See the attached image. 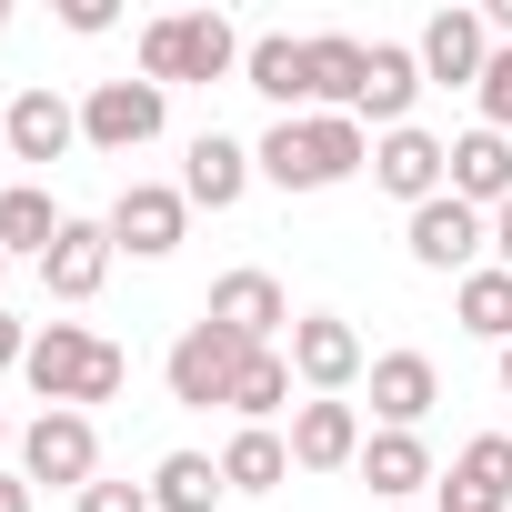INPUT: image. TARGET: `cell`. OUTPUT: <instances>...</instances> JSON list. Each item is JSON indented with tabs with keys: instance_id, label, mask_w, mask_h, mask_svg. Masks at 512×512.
Here are the masks:
<instances>
[{
	"instance_id": "44dd1931",
	"label": "cell",
	"mask_w": 512,
	"mask_h": 512,
	"mask_svg": "<svg viewBox=\"0 0 512 512\" xmlns=\"http://www.w3.org/2000/svg\"><path fill=\"white\" fill-rule=\"evenodd\" d=\"M352 472H362V482H372V502H382V512H392V502H412V492H432V482H442V462H432V442H422V432H372V442H362V462H352Z\"/></svg>"
},
{
	"instance_id": "5b68a950",
	"label": "cell",
	"mask_w": 512,
	"mask_h": 512,
	"mask_svg": "<svg viewBox=\"0 0 512 512\" xmlns=\"http://www.w3.org/2000/svg\"><path fill=\"white\" fill-rule=\"evenodd\" d=\"M161 131H171V91H161V81H91V91H81V151L131 161V151H151Z\"/></svg>"
},
{
	"instance_id": "6da1fadb",
	"label": "cell",
	"mask_w": 512,
	"mask_h": 512,
	"mask_svg": "<svg viewBox=\"0 0 512 512\" xmlns=\"http://www.w3.org/2000/svg\"><path fill=\"white\" fill-rule=\"evenodd\" d=\"M251 161H262L272 191H332V181L372 171V131L352 111H302V121H272L251 141Z\"/></svg>"
},
{
	"instance_id": "ffe728a7",
	"label": "cell",
	"mask_w": 512,
	"mask_h": 512,
	"mask_svg": "<svg viewBox=\"0 0 512 512\" xmlns=\"http://www.w3.org/2000/svg\"><path fill=\"white\" fill-rule=\"evenodd\" d=\"M241 91H262L282 121H302V101H312V41H292V31H251V51H241Z\"/></svg>"
},
{
	"instance_id": "7a4b0ae2",
	"label": "cell",
	"mask_w": 512,
	"mask_h": 512,
	"mask_svg": "<svg viewBox=\"0 0 512 512\" xmlns=\"http://www.w3.org/2000/svg\"><path fill=\"white\" fill-rule=\"evenodd\" d=\"M21 382L41 392V412H91V402H111V392L131 382V352H121V342H101L91 322H41V332H31Z\"/></svg>"
},
{
	"instance_id": "f1b7e54d",
	"label": "cell",
	"mask_w": 512,
	"mask_h": 512,
	"mask_svg": "<svg viewBox=\"0 0 512 512\" xmlns=\"http://www.w3.org/2000/svg\"><path fill=\"white\" fill-rule=\"evenodd\" d=\"M472 101H482V131H502V141H512V41H492V61H482V91H472Z\"/></svg>"
},
{
	"instance_id": "ab89813d",
	"label": "cell",
	"mask_w": 512,
	"mask_h": 512,
	"mask_svg": "<svg viewBox=\"0 0 512 512\" xmlns=\"http://www.w3.org/2000/svg\"><path fill=\"white\" fill-rule=\"evenodd\" d=\"M0 282H11V251H0Z\"/></svg>"
},
{
	"instance_id": "e0dca14e",
	"label": "cell",
	"mask_w": 512,
	"mask_h": 512,
	"mask_svg": "<svg viewBox=\"0 0 512 512\" xmlns=\"http://www.w3.org/2000/svg\"><path fill=\"white\" fill-rule=\"evenodd\" d=\"M362 402H292V472H352L362 462Z\"/></svg>"
},
{
	"instance_id": "d6a6232c",
	"label": "cell",
	"mask_w": 512,
	"mask_h": 512,
	"mask_svg": "<svg viewBox=\"0 0 512 512\" xmlns=\"http://www.w3.org/2000/svg\"><path fill=\"white\" fill-rule=\"evenodd\" d=\"M0 512H41V492H31L21 472H0Z\"/></svg>"
},
{
	"instance_id": "277c9868",
	"label": "cell",
	"mask_w": 512,
	"mask_h": 512,
	"mask_svg": "<svg viewBox=\"0 0 512 512\" xmlns=\"http://www.w3.org/2000/svg\"><path fill=\"white\" fill-rule=\"evenodd\" d=\"M11 472H21L31 492H71V502H81V492L101 482V422H91V412H31Z\"/></svg>"
},
{
	"instance_id": "f35d334b",
	"label": "cell",
	"mask_w": 512,
	"mask_h": 512,
	"mask_svg": "<svg viewBox=\"0 0 512 512\" xmlns=\"http://www.w3.org/2000/svg\"><path fill=\"white\" fill-rule=\"evenodd\" d=\"M392 512H432V502H392Z\"/></svg>"
},
{
	"instance_id": "1f68e13d",
	"label": "cell",
	"mask_w": 512,
	"mask_h": 512,
	"mask_svg": "<svg viewBox=\"0 0 512 512\" xmlns=\"http://www.w3.org/2000/svg\"><path fill=\"white\" fill-rule=\"evenodd\" d=\"M31 332H41V322H21V312H0V372H21V362H31Z\"/></svg>"
},
{
	"instance_id": "3957f363",
	"label": "cell",
	"mask_w": 512,
	"mask_h": 512,
	"mask_svg": "<svg viewBox=\"0 0 512 512\" xmlns=\"http://www.w3.org/2000/svg\"><path fill=\"white\" fill-rule=\"evenodd\" d=\"M241 51H251V31H231L221 11H161V21H141V81H241Z\"/></svg>"
},
{
	"instance_id": "52a82bcc",
	"label": "cell",
	"mask_w": 512,
	"mask_h": 512,
	"mask_svg": "<svg viewBox=\"0 0 512 512\" xmlns=\"http://www.w3.org/2000/svg\"><path fill=\"white\" fill-rule=\"evenodd\" d=\"M402 251H412V262L422 272H482V251H492V211H472V201H422V211H402Z\"/></svg>"
},
{
	"instance_id": "4316f807",
	"label": "cell",
	"mask_w": 512,
	"mask_h": 512,
	"mask_svg": "<svg viewBox=\"0 0 512 512\" xmlns=\"http://www.w3.org/2000/svg\"><path fill=\"white\" fill-rule=\"evenodd\" d=\"M452 312H462V332H472V342H492V352H502V342H512V272H502V262L462 272V282H452Z\"/></svg>"
},
{
	"instance_id": "8d00e7d4",
	"label": "cell",
	"mask_w": 512,
	"mask_h": 512,
	"mask_svg": "<svg viewBox=\"0 0 512 512\" xmlns=\"http://www.w3.org/2000/svg\"><path fill=\"white\" fill-rule=\"evenodd\" d=\"M0 191H11V131H0Z\"/></svg>"
},
{
	"instance_id": "74e56055",
	"label": "cell",
	"mask_w": 512,
	"mask_h": 512,
	"mask_svg": "<svg viewBox=\"0 0 512 512\" xmlns=\"http://www.w3.org/2000/svg\"><path fill=\"white\" fill-rule=\"evenodd\" d=\"M502 392H512V342H502Z\"/></svg>"
},
{
	"instance_id": "2e32d148",
	"label": "cell",
	"mask_w": 512,
	"mask_h": 512,
	"mask_svg": "<svg viewBox=\"0 0 512 512\" xmlns=\"http://www.w3.org/2000/svg\"><path fill=\"white\" fill-rule=\"evenodd\" d=\"M251 181H262L251 141H231V131H191V151H181V201H191V211H231Z\"/></svg>"
},
{
	"instance_id": "5bb4252c",
	"label": "cell",
	"mask_w": 512,
	"mask_h": 512,
	"mask_svg": "<svg viewBox=\"0 0 512 512\" xmlns=\"http://www.w3.org/2000/svg\"><path fill=\"white\" fill-rule=\"evenodd\" d=\"M412 51H422V81H432V91H482L492 31H482V11H432V21L412 31Z\"/></svg>"
},
{
	"instance_id": "603a6c76",
	"label": "cell",
	"mask_w": 512,
	"mask_h": 512,
	"mask_svg": "<svg viewBox=\"0 0 512 512\" xmlns=\"http://www.w3.org/2000/svg\"><path fill=\"white\" fill-rule=\"evenodd\" d=\"M61 221H71V211H61L41 181H11V191H0V251H11V262H51Z\"/></svg>"
},
{
	"instance_id": "4dcf8cb0",
	"label": "cell",
	"mask_w": 512,
	"mask_h": 512,
	"mask_svg": "<svg viewBox=\"0 0 512 512\" xmlns=\"http://www.w3.org/2000/svg\"><path fill=\"white\" fill-rule=\"evenodd\" d=\"M121 11H111V0H61V31H81V41H101Z\"/></svg>"
},
{
	"instance_id": "8fae6325",
	"label": "cell",
	"mask_w": 512,
	"mask_h": 512,
	"mask_svg": "<svg viewBox=\"0 0 512 512\" xmlns=\"http://www.w3.org/2000/svg\"><path fill=\"white\" fill-rule=\"evenodd\" d=\"M372 181H382L402 211H422V201H442V191H452V141H442V131H422V121H402V131H382V141H372Z\"/></svg>"
},
{
	"instance_id": "d4e9b609",
	"label": "cell",
	"mask_w": 512,
	"mask_h": 512,
	"mask_svg": "<svg viewBox=\"0 0 512 512\" xmlns=\"http://www.w3.org/2000/svg\"><path fill=\"white\" fill-rule=\"evenodd\" d=\"M362 71H372V41L312 31V111H362Z\"/></svg>"
},
{
	"instance_id": "cb8c5ba5",
	"label": "cell",
	"mask_w": 512,
	"mask_h": 512,
	"mask_svg": "<svg viewBox=\"0 0 512 512\" xmlns=\"http://www.w3.org/2000/svg\"><path fill=\"white\" fill-rule=\"evenodd\" d=\"M221 482H231V492H282V482H292V432L241 422V432L221 442Z\"/></svg>"
},
{
	"instance_id": "60d3db41",
	"label": "cell",
	"mask_w": 512,
	"mask_h": 512,
	"mask_svg": "<svg viewBox=\"0 0 512 512\" xmlns=\"http://www.w3.org/2000/svg\"><path fill=\"white\" fill-rule=\"evenodd\" d=\"M0 41H11V11H0Z\"/></svg>"
},
{
	"instance_id": "e575fe53",
	"label": "cell",
	"mask_w": 512,
	"mask_h": 512,
	"mask_svg": "<svg viewBox=\"0 0 512 512\" xmlns=\"http://www.w3.org/2000/svg\"><path fill=\"white\" fill-rule=\"evenodd\" d=\"M482 31H492V41H512V0H482Z\"/></svg>"
},
{
	"instance_id": "ba28073f",
	"label": "cell",
	"mask_w": 512,
	"mask_h": 512,
	"mask_svg": "<svg viewBox=\"0 0 512 512\" xmlns=\"http://www.w3.org/2000/svg\"><path fill=\"white\" fill-rule=\"evenodd\" d=\"M201 322H221V332H231V342H251V352H272V342H292V322H302V312H292V292H282L272 272H251V262H241V272H221V282H211Z\"/></svg>"
},
{
	"instance_id": "8992f818",
	"label": "cell",
	"mask_w": 512,
	"mask_h": 512,
	"mask_svg": "<svg viewBox=\"0 0 512 512\" xmlns=\"http://www.w3.org/2000/svg\"><path fill=\"white\" fill-rule=\"evenodd\" d=\"M241 362H251V342H231L221 322H181V342L161 352V382H171V402L181 412H231V382H241Z\"/></svg>"
},
{
	"instance_id": "83f0119b",
	"label": "cell",
	"mask_w": 512,
	"mask_h": 512,
	"mask_svg": "<svg viewBox=\"0 0 512 512\" xmlns=\"http://www.w3.org/2000/svg\"><path fill=\"white\" fill-rule=\"evenodd\" d=\"M231 412H241V422H282V412H292V352H282V342L241 362V382H231Z\"/></svg>"
},
{
	"instance_id": "d6986e66",
	"label": "cell",
	"mask_w": 512,
	"mask_h": 512,
	"mask_svg": "<svg viewBox=\"0 0 512 512\" xmlns=\"http://www.w3.org/2000/svg\"><path fill=\"white\" fill-rule=\"evenodd\" d=\"M111 221H61V241H51V262H41V292L51 302H101V282H111Z\"/></svg>"
},
{
	"instance_id": "f546056e",
	"label": "cell",
	"mask_w": 512,
	"mask_h": 512,
	"mask_svg": "<svg viewBox=\"0 0 512 512\" xmlns=\"http://www.w3.org/2000/svg\"><path fill=\"white\" fill-rule=\"evenodd\" d=\"M71 512H151V482H91Z\"/></svg>"
},
{
	"instance_id": "836d02e7",
	"label": "cell",
	"mask_w": 512,
	"mask_h": 512,
	"mask_svg": "<svg viewBox=\"0 0 512 512\" xmlns=\"http://www.w3.org/2000/svg\"><path fill=\"white\" fill-rule=\"evenodd\" d=\"M492 262H502V272H512V201H502V211H492Z\"/></svg>"
},
{
	"instance_id": "ac0fdd59",
	"label": "cell",
	"mask_w": 512,
	"mask_h": 512,
	"mask_svg": "<svg viewBox=\"0 0 512 512\" xmlns=\"http://www.w3.org/2000/svg\"><path fill=\"white\" fill-rule=\"evenodd\" d=\"M422 91H432V81H422V51H412V41H372V71H362V111H352V121L382 141V131L412 121Z\"/></svg>"
},
{
	"instance_id": "30bf717a",
	"label": "cell",
	"mask_w": 512,
	"mask_h": 512,
	"mask_svg": "<svg viewBox=\"0 0 512 512\" xmlns=\"http://www.w3.org/2000/svg\"><path fill=\"white\" fill-rule=\"evenodd\" d=\"M101 221H111V251H131V262H171L181 231H191V201H181V181H131Z\"/></svg>"
},
{
	"instance_id": "484cf974",
	"label": "cell",
	"mask_w": 512,
	"mask_h": 512,
	"mask_svg": "<svg viewBox=\"0 0 512 512\" xmlns=\"http://www.w3.org/2000/svg\"><path fill=\"white\" fill-rule=\"evenodd\" d=\"M231 482H221V462L211 452H161L151 462V512H211Z\"/></svg>"
},
{
	"instance_id": "9a60e30c",
	"label": "cell",
	"mask_w": 512,
	"mask_h": 512,
	"mask_svg": "<svg viewBox=\"0 0 512 512\" xmlns=\"http://www.w3.org/2000/svg\"><path fill=\"white\" fill-rule=\"evenodd\" d=\"M372 422L382 432H422L432 422V402H442V362L432 352H372Z\"/></svg>"
},
{
	"instance_id": "7402d4cb",
	"label": "cell",
	"mask_w": 512,
	"mask_h": 512,
	"mask_svg": "<svg viewBox=\"0 0 512 512\" xmlns=\"http://www.w3.org/2000/svg\"><path fill=\"white\" fill-rule=\"evenodd\" d=\"M452 201H472V211H502V201H512V141H502V131L472 121V131L452 141Z\"/></svg>"
},
{
	"instance_id": "7c38bea8",
	"label": "cell",
	"mask_w": 512,
	"mask_h": 512,
	"mask_svg": "<svg viewBox=\"0 0 512 512\" xmlns=\"http://www.w3.org/2000/svg\"><path fill=\"white\" fill-rule=\"evenodd\" d=\"M0 131H11V161L51 171V161H71V151H81V101H61L51 81H31V91H11Z\"/></svg>"
},
{
	"instance_id": "4fadbf2b",
	"label": "cell",
	"mask_w": 512,
	"mask_h": 512,
	"mask_svg": "<svg viewBox=\"0 0 512 512\" xmlns=\"http://www.w3.org/2000/svg\"><path fill=\"white\" fill-rule=\"evenodd\" d=\"M432 512H512V432H472L432 482Z\"/></svg>"
},
{
	"instance_id": "9c48e42d",
	"label": "cell",
	"mask_w": 512,
	"mask_h": 512,
	"mask_svg": "<svg viewBox=\"0 0 512 512\" xmlns=\"http://www.w3.org/2000/svg\"><path fill=\"white\" fill-rule=\"evenodd\" d=\"M282 352H292V382H302V392H322V402H342V392L372 372V352H362V332H352L342 312H302Z\"/></svg>"
},
{
	"instance_id": "d590c367",
	"label": "cell",
	"mask_w": 512,
	"mask_h": 512,
	"mask_svg": "<svg viewBox=\"0 0 512 512\" xmlns=\"http://www.w3.org/2000/svg\"><path fill=\"white\" fill-rule=\"evenodd\" d=\"M11 452H21V432H11V412H0V472H11Z\"/></svg>"
}]
</instances>
